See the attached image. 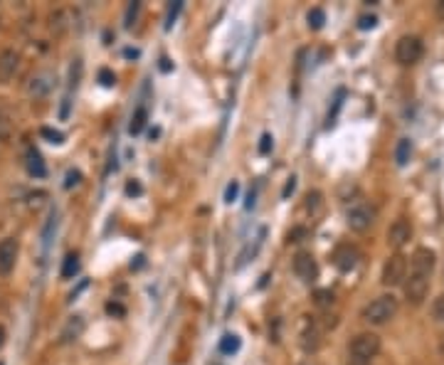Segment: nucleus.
Here are the masks:
<instances>
[{"instance_id": "2eb2a0df", "label": "nucleus", "mask_w": 444, "mask_h": 365, "mask_svg": "<svg viewBox=\"0 0 444 365\" xmlns=\"http://www.w3.org/2000/svg\"><path fill=\"white\" fill-rule=\"evenodd\" d=\"M25 168H28V173L35 175V178H45V175H47L45 161H42V156H39V153L35 151L33 146L25 151Z\"/></svg>"}, {"instance_id": "1a4fd4ad", "label": "nucleus", "mask_w": 444, "mask_h": 365, "mask_svg": "<svg viewBox=\"0 0 444 365\" xmlns=\"http://www.w3.org/2000/svg\"><path fill=\"white\" fill-rule=\"evenodd\" d=\"M434 252L427 247H420L415 249L410 259V274H420V276H432V269H434Z\"/></svg>"}, {"instance_id": "f3484780", "label": "nucleus", "mask_w": 444, "mask_h": 365, "mask_svg": "<svg viewBox=\"0 0 444 365\" xmlns=\"http://www.w3.org/2000/svg\"><path fill=\"white\" fill-rule=\"evenodd\" d=\"M410 156H412V141L410 139H402L398 143V148H395V161H398V166H407Z\"/></svg>"}, {"instance_id": "a878e982", "label": "nucleus", "mask_w": 444, "mask_h": 365, "mask_svg": "<svg viewBox=\"0 0 444 365\" xmlns=\"http://www.w3.org/2000/svg\"><path fill=\"white\" fill-rule=\"evenodd\" d=\"M333 303V292H328V289H323V292H316V306H331Z\"/></svg>"}, {"instance_id": "393cba45", "label": "nucleus", "mask_w": 444, "mask_h": 365, "mask_svg": "<svg viewBox=\"0 0 444 365\" xmlns=\"http://www.w3.org/2000/svg\"><path fill=\"white\" fill-rule=\"evenodd\" d=\"M432 316H434V321L444 323V294H442V296L434 299V303H432Z\"/></svg>"}, {"instance_id": "9d476101", "label": "nucleus", "mask_w": 444, "mask_h": 365, "mask_svg": "<svg viewBox=\"0 0 444 365\" xmlns=\"http://www.w3.org/2000/svg\"><path fill=\"white\" fill-rule=\"evenodd\" d=\"M410 237H412V225L405 217L395 220L393 225L388 227V244L390 247H395V249L405 247L407 242H410Z\"/></svg>"}, {"instance_id": "ea45409f", "label": "nucleus", "mask_w": 444, "mask_h": 365, "mask_svg": "<svg viewBox=\"0 0 444 365\" xmlns=\"http://www.w3.org/2000/svg\"><path fill=\"white\" fill-rule=\"evenodd\" d=\"M0 365H3V363H0Z\"/></svg>"}, {"instance_id": "2f4dec72", "label": "nucleus", "mask_w": 444, "mask_h": 365, "mask_svg": "<svg viewBox=\"0 0 444 365\" xmlns=\"http://www.w3.org/2000/svg\"><path fill=\"white\" fill-rule=\"evenodd\" d=\"M141 193H143L141 183H136V180H129V183H126V195H141Z\"/></svg>"}, {"instance_id": "f8f14e48", "label": "nucleus", "mask_w": 444, "mask_h": 365, "mask_svg": "<svg viewBox=\"0 0 444 365\" xmlns=\"http://www.w3.org/2000/svg\"><path fill=\"white\" fill-rule=\"evenodd\" d=\"M17 262V242L12 237L0 242V274H10Z\"/></svg>"}, {"instance_id": "72a5a7b5", "label": "nucleus", "mask_w": 444, "mask_h": 365, "mask_svg": "<svg viewBox=\"0 0 444 365\" xmlns=\"http://www.w3.org/2000/svg\"><path fill=\"white\" fill-rule=\"evenodd\" d=\"M301 237H306L304 227H294V230L289 232V242H301Z\"/></svg>"}, {"instance_id": "7ed1b4c3", "label": "nucleus", "mask_w": 444, "mask_h": 365, "mask_svg": "<svg viewBox=\"0 0 444 365\" xmlns=\"http://www.w3.org/2000/svg\"><path fill=\"white\" fill-rule=\"evenodd\" d=\"M348 350L355 360L371 363V360L380 353V336H375V333H358V336L350 341Z\"/></svg>"}, {"instance_id": "4be33fe9", "label": "nucleus", "mask_w": 444, "mask_h": 365, "mask_svg": "<svg viewBox=\"0 0 444 365\" xmlns=\"http://www.w3.org/2000/svg\"><path fill=\"white\" fill-rule=\"evenodd\" d=\"M180 10H183V0H175L173 6L168 8V15H166V30L173 28L175 17H178V12H180Z\"/></svg>"}, {"instance_id": "c756f323", "label": "nucleus", "mask_w": 444, "mask_h": 365, "mask_svg": "<svg viewBox=\"0 0 444 365\" xmlns=\"http://www.w3.org/2000/svg\"><path fill=\"white\" fill-rule=\"evenodd\" d=\"M10 134H12L10 121H8V118L0 114V141H8V139H10Z\"/></svg>"}, {"instance_id": "6e6552de", "label": "nucleus", "mask_w": 444, "mask_h": 365, "mask_svg": "<svg viewBox=\"0 0 444 365\" xmlns=\"http://www.w3.org/2000/svg\"><path fill=\"white\" fill-rule=\"evenodd\" d=\"M294 274H296L301 281H306V284L316 281V276H319V265H316L314 254L296 252V257H294Z\"/></svg>"}, {"instance_id": "c85d7f7f", "label": "nucleus", "mask_w": 444, "mask_h": 365, "mask_svg": "<svg viewBox=\"0 0 444 365\" xmlns=\"http://www.w3.org/2000/svg\"><path fill=\"white\" fill-rule=\"evenodd\" d=\"M358 28H360V30H373V28H378V17H375V15H360V17H358Z\"/></svg>"}, {"instance_id": "20e7f679", "label": "nucleus", "mask_w": 444, "mask_h": 365, "mask_svg": "<svg viewBox=\"0 0 444 365\" xmlns=\"http://www.w3.org/2000/svg\"><path fill=\"white\" fill-rule=\"evenodd\" d=\"M407 279V257L402 254H393L382 267V284L385 287H398Z\"/></svg>"}, {"instance_id": "aec40b11", "label": "nucleus", "mask_w": 444, "mask_h": 365, "mask_svg": "<svg viewBox=\"0 0 444 365\" xmlns=\"http://www.w3.org/2000/svg\"><path fill=\"white\" fill-rule=\"evenodd\" d=\"M306 20H309L311 30H321L323 28V23H326V12L321 10V8H311L309 15H306Z\"/></svg>"}, {"instance_id": "a211bd4d", "label": "nucleus", "mask_w": 444, "mask_h": 365, "mask_svg": "<svg viewBox=\"0 0 444 365\" xmlns=\"http://www.w3.org/2000/svg\"><path fill=\"white\" fill-rule=\"evenodd\" d=\"M240 350V336H235V333H225L222 336V341H220V353L225 355H232Z\"/></svg>"}, {"instance_id": "f257e3e1", "label": "nucleus", "mask_w": 444, "mask_h": 365, "mask_svg": "<svg viewBox=\"0 0 444 365\" xmlns=\"http://www.w3.org/2000/svg\"><path fill=\"white\" fill-rule=\"evenodd\" d=\"M398 314V299L393 294H382V296L373 299L363 309V319L373 326H380V323H388L393 316Z\"/></svg>"}, {"instance_id": "bb28decb", "label": "nucleus", "mask_w": 444, "mask_h": 365, "mask_svg": "<svg viewBox=\"0 0 444 365\" xmlns=\"http://www.w3.org/2000/svg\"><path fill=\"white\" fill-rule=\"evenodd\" d=\"M272 146H274V139H272V134H265L262 139H259V153H262V156H269Z\"/></svg>"}, {"instance_id": "6ab92c4d", "label": "nucleus", "mask_w": 444, "mask_h": 365, "mask_svg": "<svg viewBox=\"0 0 444 365\" xmlns=\"http://www.w3.org/2000/svg\"><path fill=\"white\" fill-rule=\"evenodd\" d=\"M146 118H148V112L143 107H139L136 109V114L134 116H131V126H129V131L131 134H141V131H143V126H146Z\"/></svg>"}, {"instance_id": "cd10ccee", "label": "nucleus", "mask_w": 444, "mask_h": 365, "mask_svg": "<svg viewBox=\"0 0 444 365\" xmlns=\"http://www.w3.org/2000/svg\"><path fill=\"white\" fill-rule=\"evenodd\" d=\"M237 195H240V183H237V180H232L230 186H227V190H225V202H227V205H232V202L237 200Z\"/></svg>"}, {"instance_id": "4468645a", "label": "nucleus", "mask_w": 444, "mask_h": 365, "mask_svg": "<svg viewBox=\"0 0 444 365\" xmlns=\"http://www.w3.org/2000/svg\"><path fill=\"white\" fill-rule=\"evenodd\" d=\"M87 323H85V316H72V319L64 323L62 333H60V343H72L77 341L82 333H85Z\"/></svg>"}, {"instance_id": "423d86ee", "label": "nucleus", "mask_w": 444, "mask_h": 365, "mask_svg": "<svg viewBox=\"0 0 444 365\" xmlns=\"http://www.w3.org/2000/svg\"><path fill=\"white\" fill-rule=\"evenodd\" d=\"M358 262H360V249L355 247V244L343 242V244H338V247L333 249V265H336V269L350 271L358 267Z\"/></svg>"}, {"instance_id": "473e14b6", "label": "nucleus", "mask_w": 444, "mask_h": 365, "mask_svg": "<svg viewBox=\"0 0 444 365\" xmlns=\"http://www.w3.org/2000/svg\"><path fill=\"white\" fill-rule=\"evenodd\" d=\"M79 180H82V173H79V170H69V173H67V183H64V188L77 186Z\"/></svg>"}, {"instance_id": "ddd939ff", "label": "nucleus", "mask_w": 444, "mask_h": 365, "mask_svg": "<svg viewBox=\"0 0 444 365\" xmlns=\"http://www.w3.org/2000/svg\"><path fill=\"white\" fill-rule=\"evenodd\" d=\"M52 82H55V77H52L50 72L35 74V77H30V82H28V94L30 96H47L52 89Z\"/></svg>"}, {"instance_id": "b1692460", "label": "nucleus", "mask_w": 444, "mask_h": 365, "mask_svg": "<svg viewBox=\"0 0 444 365\" xmlns=\"http://www.w3.org/2000/svg\"><path fill=\"white\" fill-rule=\"evenodd\" d=\"M139 10H141V3H129V8H126V17H124V25L126 28H131L134 25V20H136V15H139Z\"/></svg>"}, {"instance_id": "e433bc0d", "label": "nucleus", "mask_w": 444, "mask_h": 365, "mask_svg": "<svg viewBox=\"0 0 444 365\" xmlns=\"http://www.w3.org/2000/svg\"><path fill=\"white\" fill-rule=\"evenodd\" d=\"M348 365H371V363H366V360H355V358H350V363Z\"/></svg>"}, {"instance_id": "dca6fc26", "label": "nucleus", "mask_w": 444, "mask_h": 365, "mask_svg": "<svg viewBox=\"0 0 444 365\" xmlns=\"http://www.w3.org/2000/svg\"><path fill=\"white\" fill-rule=\"evenodd\" d=\"M79 265H82V262H79V254L69 252L62 262V279H74V276L79 274Z\"/></svg>"}, {"instance_id": "f704fd0d", "label": "nucleus", "mask_w": 444, "mask_h": 365, "mask_svg": "<svg viewBox=\"0 0 444 365\" xmlns=\"http://www.w3.org/2000/svg\"><path fill=\"white\" fill-rule=\"evenodd\" d=\"M294 188H296V178L292 175V178L287 180V186H284V193H281V197H289V195H292Z\"/></svg>"}, {"instance_id": "0eeeda50", "label": "nucleus", "mask_w": 444, "mask_h": 365, "mask_svg": "<svg viewBox=\"0 0 444 365\" xmlns=\"http://www.w3.org/2000/svg\"><path fill=\"white\" fill-rule=\"evenodd\" d=\"M405 299L415 306H420L425 299H427V292H429V276H420V274H410L405 281Z\"/></svg>"}, {"instance_id": "9b49d317", "label": "nucleus", "mask_w": 444, "mask_h": 365, "mask_svg": "<svg viewBox=\"0 0 444 365\" xmlns=\"http://www.w3.org/2000/svg\"><path fill=\"white\" fill-rule=\"evenodd\" d=\"M17 67H20V55L15 50L0 52V84H8L17 74Z\"/></svg>"}, {"instance_id": "c9c22d12", "label": "nucleus", "mask_w": 444, "mask_h": 365, "mask_svg": "<svg viewBox=\"0 0 444 365\" xmlns=\"http://www.w3.org/2000/svg\"><path fill=\"white\" fill-rule=\"evenodd\" d=\"M161 69H163V72H170V62L166 60V57L161 60Z\"/></svg>"}, {"instance_id": "5701e85b", "label": "nucleus", "mask_w": 444, "mask_h": 365, "mask_svg": "<svg viewBox=\"0 0 444 365\" xmlns=\"http://www.w3.org/2000/svg\"><path fill=\"white\" fill-rule=\"evenodd\" d=\"M99 84L107 87V89H112L114 84H116V74L112 72V69H99Z\"/></svg>"}, {"instance_id": "7c9ffc66", "label": "nucleus", "mask_w": 444, "mask_h": 365, "mask_svg": "<svg viewBox=\"0 0 444 365\" xmlns=\"http://www.w3.org/2000/svg\"><path fill=\"white\" fill-rule=\"evenodd\" d=\"M107 314H109V316H118V319H121V316H126V309L121 306V303L109 301V303H107Z\"/></svg>"}, {"instance_id": "f03ea898", "label": "nucleus", "mask_w": 444, "mask_h": 365, "mask_svg": "<svg viewBox=\"0 0 444 365\" xmlns=\"http://www.w3.org/2000/svg\"><path fill=\"white\" fill-rule=\"evenodd\" d=\"M425 55V42H422L417 35H405V37L398 39L395 45V60H398L402 67H412L417 64Z\"/></svg>"}, {"instance_id": "39448f33", "label": "nucleus", "mask_w": 444, "mask_h": 365, "mask_svg": "<svg viewBox=\"0 0 444 365\" xmlns=\"http://www.w3.org/2000/svg\"><path fill=\"white\" fill-rule=\"evenodd\" d=\"M346 222H348V227L353 232H366L375 222V210L371 205H366V202H355L353 208L348 210V215H346Z\"/></svg>"}, {"instance_id": "412c9836", "label": "nucleus", "mask_w": 444, "mask_h": 365, "mask_svg": "<svg viewBox=\"0 0 444 365\" xmlns=\"http://www.w3.org/2000/svg\"><path fill=\"white\" fill-rule=\"evenodd\" d=\"M39 136L42 139H47L50 143H55V146H60V143H64V136L60 134V131L50 129V126H45V129H39Z\"/></svg>"}, {"instance_id": "58836bf2", "label": "nucleus", "mask_w": 444, "mask_h": 365, "mask_svg": "<svg viewBox=\"0 0 444 365\" xmlns=\"http://www.w3.org/2000/svg\"><path fill=\"white\" fill-rule=\"evenodd\" d=\"M3 343H6V331L0 328V348H3Z\"/></svg>"}, {"instance_id": "4c0bfd02", "label": "nucleus", "mask_w": 444, "mask_h": 365, "mask_svg": "<svg viewBox=\"0 0 444 365\" xmlns=\"http://www.w3.org/2000/svg\"><path fill=\"white\" fill-rule=\"evenodd\" d=\"M437 12H439V17H442V20H444V0H442V3H439V8H437Z\"/></svg>"}]
</instances>
